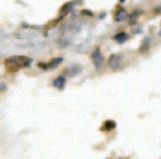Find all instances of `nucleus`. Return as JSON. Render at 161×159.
Instances as JSON below:
<instances>
[{"label":"nucleus","mask_w":161,"mask_h":159,"mask_svg":"<svg viewBox=\"0 0 161 159\" xmlns=\"http://www.w3.org/2000/svg\"><path fill=\"white\" fill-rule=\"evenodd\" d=\"M8 67H15L18 68H27L32 64V59L30 57L26 56H11L4 60Z\"/></svg>","instance_id":"nucleus-1"},{"label":"nucleus","mask_w":161,"mask_h":159,"mask_svg":"<svg viewBox=\"0 0 161 159\" xmlns=\"http://www.w3.org/2000/svg\"><path fill=\"white\" fill-rule=\"evenodd\" d=\"M91 59H92V62L95 65L96 69H101L102 66H103V62H104V59H103V56L101 54V51H100V47H97L92 54H91Z\"/></svg>","instance_id":"nucleus-2"},{"label":"nucleus","mask_w":161,"mask_h":159,"mask_svg":"<svg viewBox=\"0 0 161 159\" xmlns=\"http://www.w3.org/2000/svg\"><path fill=\"white\" fill-rule=\"evenodd\" d=\"M62 58L61 57H56V58H53L47 64H42V62H40L38 64V67L39 68H42L44 70H49V69H54V68H57L59 66L61 62H62Z\"/></svg>","instance_id":"nucleus-3"},{"label":"nucleus","mask_w":161,"mask_h":159,"mask_svg":"<svg viewBox=\"0 0 161 159\" xmlns=\"http://www.w3.org/2000/svg\"><path fill=\"white\" fill-rule=\"evenodd\" d=\"M120 60H121V57L119 54H113L111 55L109 58V67L113 70H116V69H119L120 67Z\"/></svg>","instance_id":"nucleus-4"},{"label":"nucleus","mask_w":161,"mask_h":159,"mask_svg":"<svg viewBox=\"0 0 161 159\" xmlns=\"http://www.w3.org/2000/svg\"><path fill=\"white\" fill-rule=\"evenodd\" d=\"M78 0H75V1H71V2H68V3L63 4V7L60 9L59 13L61 14V16H63V15H66L67 13H69L71 10H72V8L74 7V4L76 3Z\"/></svg>","instance_id":"nucleus-5"},{"label":"nucleus","mask_w":161,"mask_h":159,"mask_svg":"<svg viewBox=\"0 0 161 159\" xmlns=\"http://www.w3.org/2000/svg\"><path fill=\"white\" fill-rule=\"evenodd\" d=\"M65 84H66V78H63L62 75H60L58 78H56L53 82V85H54V87H56L58 89H62L65 87Z\"/></svg>","instance_id":"nucleus-6"},{"label":"nucleus","mask_w":161,"mask_h":159,"mask_svg":"<svg viewBox=\"0 0 161 159\" xmlns=\"http://www.w3.org/2000/svg\"><path fill=\"white\" fill-rule=\"evenodd\" d=\"M114 40L117 43H119V44H123V43H125L128 40V35H127L126 32H119V33H117L114 37Z\"/></svg>","instance_id":"nucleus-7"},{"label":"nucleus","mask_w":161,"mask_h":159,"mask_svg":"<svg viewBox=\"0 0 161 159\" xmlns=\"http://www.w3.org/2000/svg\"><path fill=\"white\" fill-rule=\"evenodd\" d=\"M126 17H127V11L125 10L124 8H120V9L116 12L115 21L116 22H121V21H124Z\"/></svg>","instance_id":"nucleus-8"},{"label":"nucleus","mask_w":161,"mask_h":159,"mask_svg":"<svg viewBox=\"0 0 161 159\" xmlns=\"http://www.w3.org/2000/svg\"><path fill=\"white\" fill-rule=\"evenodd\" d=\"M149 45H151V39H149V38H145L144 41L142 42V44H141L140 53H142V54L146 53L147 51H148V49H149Z\"/></svg>","instance_id":"nucleus-9"},{"label":"nucleus","mask_w":161,"mask_h":159,"mask_svg":"<svg viewBox=\"0 0 161 159\" xmlns=\"http://www.w3.org/2000/svg\"><path fill=\"white\" fill-rule=\"evenodd\" d=\"M80 71V67H77V66H72L70 69H68V70H67V72H68V74L70 75V76H72V75L77 74Z\"/></svg>","instance_id":"nucleus-10"},{"label":"nucleus","mask_w":161,"mask_h":159,"mask_svg":"<svg viewBox=\"0 0 161 159\" xmlns=\"http://www.w3.org/2000/svg\"><path fill=\"white\" fill-rule=\"evenodd\" d=\"M116 127V124L113 122V120H106L104 123V129L105 130H112V129H114V128Z\"/></svg>","instance_id":"nucleus-11"},{"label":"nucleus","mask_w":161,"mask_h":159,"mask_svg":"<svg viewBox=\"0 0 161 159\" xmlns=\"http://www.w3.org/2000/svg\"><path fill=\"white\" fill-rule=\"evenodd\" d=\"M80 13H82V14H85V15H88V16H92V15H94V13L89 10H82Z\"/></svg>","instance_id":"nucleus-12"},{"label":"nucleus","mask_w":161,"mask_h":159,"mask_svg":"<svg viewBox=\"0 0 161 159\" xmlns=\"http://www.w3.org/2000/svg\"><path fill=\"white\" fill-rule=\"evenodd\" d=\"M104 17H105V12H102L101 15L99 16V18H100V19H102V18H104Z\"/></svg>","instance_id":"nucleus-13"},{"label":"nucleus","mask_w":161,"mask_h":159,"mask_svg":"<svg viewBox=\"0 0 161 159\" xmlns=\"http://www.w3.org/2000/svg\"><path fill=\"white\" fill-rule=\"evenodd\" d=\"M124 1H125V0H119V2H124Z\"/></svg>","instance_id":"nucleus-14"}]
</instances>
